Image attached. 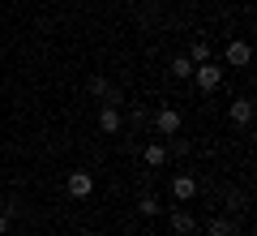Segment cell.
<instances>
[{
	"label": "cell",
	"instance_id": "cell-1",
	"mask_svg": "<svg viewBox=\"0 0 257 236\" xmlns=\"http://www.w3.org/2000/svg\"><path fill=\"white\" fill-rule=\"evenodd\" d=\"M193 73H197V86H202V91H219V82H223V69L219 64H193Z\"/></svg>",
	"mask_w": 257,
	"mask_h": 236
},
{
	"label": "cell",
	"instance_id": "cell-2",
	"mask_svg": "<svg viewBox=\"0 0 257 236\" xmlns=\"http://www.w3.org/2000/svg\"><path fill=\"white\" fill-rule=\"evenodd\" d=\"M155 129H159L163 137L180 133V112H176V108H159V112H155Z\"/></svg>",
	"mask_w": 257,
	"mask_h": 236
},
{
	"label": "cell",
	"instance_id": "cell-3",
	"mask_svg": "<svg viewBox=\"0 0 257 236\" xmlns=\"http://www.w3.org/2000/svg\"><path fill=\"white\" fill-rule=\"evenodd\" d=\"M120 125H124V120H120V108H116V103H103L99 129H103V133H120Z\"/></svg>",
	"mask_w": 257,
	"mask_h": 236
},
{
	"label": "cell",
	"instance_id": "cell-4",
	"mask_svg": "<svg viewBox=\"0 0 257 236\" xmlns=\"http://www.w3.org/2000/svg\"><path fill=\"white\" fill-rule=\"evenodd\" d=\"M69 193H73V198H90L94 193V176L90 172H73L69 176Z\"/></svg>",
	"mask_w": 257,
	"mask_h": 236
},
{
	"label": "cell",
	"instance_id": "cell-5",
	"mask_svg": "<svg viewBox=\"0 0 257 236\" xmlns=\"http://www.w3.org/2000/svg\"><path fill=\"white\" fill-rule=\"evenodd\" d=\"M248 60H253V47H248L244 39H231V43H227V64L240 69V64H248Z\"/></svg>",
	"mask_w": 257,
	"mask_h": 236
},
{
	"label": "cell",
	"instance_id": "cell-6",
	"mask_svg": "<svg viewBox=\"0 0 257 236\" xmlns=\"http://www.w3.org/2000/svg\"><path fill=\"white\" fill-rule=\"evenodd\" d=\"M172 193H176V202H189L193 193H197V181H193V176H176Z\"/></svg>",
	"mask_w": 257,
	"mask_h": 236
},
{
	"label": "cell",
	"instance_id": "cell-7",
	"mask_svg": "<svg viewBox=\"0 0 257 236\" xmlns=\"http://www.w3.org/2000/svg\"><path fill=\"white\" fill-rule=\"evenodd\" d=\"M193 227H197V219H193L189 210H172V232H180V236H189Z\"/></svg>",
	"mask_w": 257,
	"mask_h": 236
},
{
	"label": "cell",
	"instance_id": "cell-8",
	"mask_svg": "<svg viewBox=\"0 0 257 236\" xmlns=\"http://www.w3.org/2000/svg\"><path fill=\"white\" fill-rule=\"evenodd\" d=\"M231 120H236V125H248V120H253V99H236L231 103Z\"/></svg>",
	"mask_w": 257,
	"mask_h": 236
},
{
	"label": "cell",
	"instance_id": "cell-9",
	"mask_svg": "<svg viewBox=\"0 0 257 236\" xmlns=\"http://www.w3.org/2000/svg\"><path fill=\"white\" fill-rule=\"evenodd\" d=\"M146 164H150V168H163V164H167V146H163V142H150V146H146Z\"/></svg>",
	"mask_w": 257,
	"mask_h": 236
},
{
	"label": "cell",
	"instance_id": "cell-10",
	"mask_svg": "<svg viewBox=\"0 0 257 236\" xmlns=\"http://www.w3.org/2000/svg\"><path fill=\"white\" fill-rule=\"evenodd\" d=\"M167 73H172V77H193V60L189 56H176V60L167 64Z\"/></svg>",
	"mask_w": 257,
	"mask_h": 236
},
{
	"label": "cell",
	"instance_id": "cell-11",
	"mask_svg": "<svg viewBox=\"0 0 257 236\" xmlns=\"http://www.w3.org/2000/svg\"><path fill=\"white\" fill-rule=\"evenodd\" d=\"M90 95H94V99H111V95H116V86H111L107 77H90Z\"/></svg>",
	"mask_w": 257,
	"mask_h": 236
},
{
	"label": "cell",
	"instance_id": "cell-12",
	"mask_svg": "<svg viewBox=\"0 0 257 236\" xmlns=\"http://www.w3.org/2000/svg\"><path fill=\"white\" fill-rule=\"evenodd\" d=\"M189 60H193V64H206V60H210V43H202V39H197V43L189 47Z\"/></svg>",
	"mask_w": 257,
	"mask_h": 236
},
{
	"label": "cell",
	"instance_id": "cell-13",
	"mask_svg": "<svg viewBox=\"0 0 257 236\" xmlns=\"http://www.w3.org/2000/svg\"><path fill=\"white\" fill-rule=\"evenodd\" d=\"M236 227H231V219H210V236H231Z\"/></svg>",
	"mask_w": 257,
	"mask_h": 236
},
{
	"label": "cell",
	"instance_id": "cell-14",
	"mask_svg": "<svg viewBox=\"0 0 257 236\" xmlns=\"http://www.w3.org/2000/svg\"><path fill=\"white\" fill-rule=\"evenodd\" d=\"M138 210H142V215H159V198H150V193H146V198L138 202Z\"/></svg>",
	"mask_w": 257,
	"mask_h": 236
},
{
	"label": "cell",
	"instance_id": "cell-15",
	"mask_svg": "<svg viewBox=\"0 0 257 236\" xmlns=\"http://www.w3.org/2000/svg\"><path fill=\"white\" fill-rule=\"evenodd\" d=\"M9 232V215H5V210H0V236Z\"/></svg>",
	"mask_w": 257,
	"mask_h": 236
}]
</instances>
